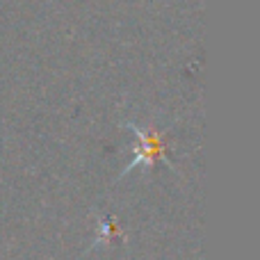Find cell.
<instances>
[{"mask_svg": "<svg viewBox=\"0 0 260 260\" xmlns=\"http://www.w3.org/2000/svg\"><path fill=\"white\" fill-rule=\"evenodd\" d=\"M130 128H133V126H130ZM135 130V133H137L139 135V137H142L144 139V144H148V135L146 133H142V130H139V128H133ZM153 144H155V139H153V142H151V148H146V155H148V160H153V155H155V153H157V146H153Z\"/></svg>", "mask_w": 260, "mask_h": 260, "instance_id": "cell-1", "label": "cell"}]
</instances>
